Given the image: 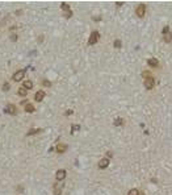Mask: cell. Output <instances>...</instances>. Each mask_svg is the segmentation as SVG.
Segmentation results:
<instances>
[{
	"instance_id": "9c48e42d",
	"label": "cell",
	"mask_w": 172,
	"mask_h": 195,
	"mask_svg": "<svg viewBox=\"0 0 172 195\" xmlns=\"http://www.w3.org/2000/svg\"><path fill=\"white\" fill-rule=\"evenodd\" d=\"M43 98H45V92H43L42 90H39V91H37V92H36V100L37 102H41Z\"/></svg>"
},
{
	"instance_id": "2e32d148",
	"label": "cell",
	"mask_w": 172,
	"mask_h": 195,
	"mask_svg": "<svg viewBox=\"0 0 172 195\" xmlns=\"http://www.w3.org/2000/svg\"><path fill=\"white\" fill-rule=\"evenodd\" d=\"M25 111H26V112H33V111H34V106H33V104H30V103H29V104H26Z\"/></svg>"
},
{
	"instance_id": "8992f818",
	"label": "cell",
	"mask_w": 172,
	"mask_h": 195,
	"mask_svg": "<svg viewBox=\"0 0 172 195\" xmlns=\"http://www.w3.org/2000/svg\"><path fill=\"white\" fill-rule=\"evenodd\" d=\"M154 83H155V81H154L152 77L145 79V86H146V88H152V87H154Z\"/></svg>"
},
{
	"instance_id": "277c9868",
	"label": "cell",
	"mask_w": 172,
	"mask_h": 195,
	"mask_svg": "<svg viewBox=\"0 0 172 195\" xmlns=\"http://www.w3.org/2000/svg\"><path fill=\"white\" fill-rule=\"evenodd\" d=\"M62 187H63V182H58L56 185H54V194L55 195H61Z\"/></svg>"
},
{
	"instance_id": "7a4b0ae2",
	"label": "cell",
	"mask_w": 172,
	"mask_h": 195,
	"mask_svg": "<svg viewBox=\"0 0 172 195\" xmlns=\"http://www.w3.org/2000/svg\"><path fill=\"white\" fill-rule=\"evenodd\" d=\"M145 12H146V5L145 4H139L138 7L135 8V13H137V16H139V17L145 16Z\"/></svg>"
},
{
	"instance_id": "8fae6325",
	"label": "cell",
	"mask_w": 172,
	"mask_h": 195,
	"mask_svg": "<svg viewBox=\"0 0 172 195\" xmlns=\"http://www.w3.org/2000/svg\"><path fill=\"white\" fill-rule=\"evenodd\" d=\"M16 111H17V110H16V106H15V104H8V106H7V112L15 115Z\"/></svg>"
},
{
	"instance_id": "9a60e30c",
	"label": "cell",
	"mask_w": 172,
	"mask_h": 195,
	"mask_svg": "<svg viewBox=\"0 0 172 195\" xmlns=\"http://www.w3.org/2000/svg\"><path fill=\"white\" fill-rule=\"evenodd\" d=\"M17 94H19L20 96H25L26 95V88H24V87L19 88V90H17Z\"/></svg>"
},
{
	"instance_id": "5b68a950",
	"label": "cell",
	"mask_w": 172,
	"mask_h": 195,
	"mask_svg": "<svg viewBox=\"0 0 172 195\" xmlns=\"http://www.w3.org/2000/svg\"><path fill=\"white\" fill-rule=\"evenodd\" d=\"M25 74V70H20V71H16L15 75H13V81H20V79H22V77H24Z\"/></svg>"
},
{
	"instance_id": "ba28073f",
	"label": "cell",
	"mask_w": 172,
	"mask_h": 195,
	"mask_svg": "<svg viewBox=\"0 0 172 195\" xmlns=\"http://www.w3.org/2000/svg\"><path fill=\"white\" fill-rule=\"evenodd\" d=\"M108 165H109V159H108V158H102V159H100V161H99V168L100 169L106 168Z\"/></svg>"
},
{
	"instance_id": "6da1fadb",
	"label": "cell",
	"mask_w": 172,
	"mask_h": 195,
	"mask_svg": "<svg viewBox=\"0 0 172 195\" xmlns=\"http://www.w3.org/2000/svg\"><path fill=\"white\" fill-rule=\"evenodd\" d=\"M99 38H100V34H99V32H92L91 33V36H89V40H88V44L89 45H95L97 41H99Z\"/></svg>"
},
{
	"instance_id": "e0dca14e",
	"label": "cell",
	"mask_w": 172,
	"mask_h": 195,
	"mask_svg": "<svg viewBox=\"0 0 172 195\" xmlns=\"http://www.w3.org/2000/svg\"><path fill=\"white\" fill-rule=\"evenodd\" d=\"M122 124H124V120L121 117H118V119L114 120V125H122Z\"/></svg>"
},
{
	"instance_id": "4fadbf2b",
	"label": "cell",
	"mask_w": 172,
	"mask_h": 195,
	"mask_svg": "<svg viewBox=\"0 0 172 195\" xmlns=\"http://www.w3.org/2000/svg\"><path fill=\"white\" fill-rule=\"evenodd\" d=\"M66 148H67V145H65V144H59L58 146H56V152L62 153V152H65V150H66Z\"/></svg>"
},
{
	"instance_id": "603a6c76",
	"label": "cell",
	"mask_w": 172,
	"mask_h": 195,
	"mask_svg": "<svg viewBox=\"0 0 172 195\" xmlns=\"http://www.w3.org/2000/svg\"><path fill=\"white\" fill-rule=\"evenodd\" d=\"M8 88H9V84H8V83H5V84H4V87H3V90H4V91H7Z\"/></svg>"
},
{
	"instance_id": "ac0fdd59",
	"label": "cell",
	"mask_w": 172,
	"mask_h": 195,
	"mask_svg": "<svg viewBox=\"0 0 172 195\" xmlns=\"http://www.w3.org/2000/svg\"><path fill=\"white\" fill-rule=\"evenodd\" d=\"M41 131V128H34V129H30L28 132V135H34V133H38V132Z\"/></svg>"
},
{
	"instance_id": "52a82bcc",
	"label": "cell",
	"mask_w": 172,
	"mask_h": 195,
	"mask_svg": "<svg viewBox=\"0 0 172 195\" xmlns=\"http://www.w3.org/2000/svg\"><path fill=\"white\" fill-rule=\"evenodd\" d=\"M61 8L66 11V17H70V16H71V9H70V7H68V4L62 3V4H61Z\"/></svg>"
},
{
	"instance_id": "7c38bea8",
	"label": "cell",
	"mask_w": 172,
	"mask_h": 195,
	"mask_svg": "<svg viewBox=\"0 0 172 195\" xmlns=\"http://www.w3.org/2000/svg\"><path fill=\"white\" fill-rule=\"evenodd\" d=\"M163 38H164V41H165V42H171V41H172V33H171V32L165 33Z\"/></svg>"
},
{
	"instance_id": "7402d4cb",
	"label": "cell",
	"mask_w": 172,
	"mask_h": 195,
	"mask_svg": "<svg viewBox=\"0 0 172 195\" xmlns=\"http://www.w3.org/2000/svg\"><path fill=\"white\" fill-rule=\"evenodd\" d=\"M114 46L120 48V46H121V41H120V40H116V41H114Z\"/></svg>"
},
{
	"instance_id": "30bf717a",
	"label": "cell",
	"mask_w": 172,
	"mask_h": 195,
	"mask_svg": "<svg viewBox=\"0 0 172 195\" xmlns=\"http://www.w3.org/2000/svg\"><path fill=\"white\" fill-rule=\"evenodd\" d=\"M147 63L150 65V66H152V67H156V66H159V61L156 58H150V59L147 61Z\"/></svg>"
},
{
	"instance_id": "3957f363",
	"label": "cell",
	"mask_w": 172,
	"mask_h": 195,
	"mask_svg": "<svg viewBox=\"0 0 172 195\" xmlns=\"http://www.w3.org/2000/svg\"><path fill=\"white\" fill-rule=\"evenodd\" d=\"M65 177H66V170H63V169H59L58 171H56V174H55V178L58 182H62L63 179H65Z\"/></svg>"
},
{
	"instance_id": "5bb4252c",
	"label": "cell",
	"mask_w": 172,
	"mask_h": 195,
	"mask_svg": "<svg viewBox=\"0 0 172 195\" xmlns=\"http://www.w3.org/2000/svg\"><path fill=\"white\" fill-rule=\"evenodd\" d=\"M22 86H24V88L28 90V88H32V87H33V83H32V81H25Z\"/></svg>"
},
{
	"instance_id": "cb8c5ba5",
	"label": "cell",
	"mask_w": 172,
	"mask_h": 195,
	"mask_svg": "<svg viewBox=\"0 0 172 195\" xmlns=\"http://www.w3.org/2000/svg\"><path fill=\"white\" fill-rule=\"evenodd\" d=\"M138 195H145V192H143V191H138Z\"/></svg>"
},
{
	"instance_id": "ffe728a7",
	"label": "cell",
	"mask_w": 172,
	"mask_h": 195,
	"mask_svg": "<svg viewBox=\"0 0 172 195\" xmlns=\"http://www.w3.org/2000/svg\"><path fill=\"white\" fill-rule=\"evenodd\" d=\"M138 191H139V190H137V188H131L128 195H138Z\"/></svg>"
},
{
	"instance_id": "d6986e66",
	"label": "cell",
	"mask_w": 172,
	"mask_h": 195,
	"mask_svg": "<svg viewBox=\"0 0 172 195\" xmlns=\"http://www.w3.org/2000/svg\"><path fill=\"white\" fill-rule=\"evenodd\" d=\"M142 75H143V78H145V79H147V78H151V73L150 71H143Z\"/></svg>"
},
{
	"instance_id": "44dd1931",
	"label": "cell",
	"mask_w": 172,
	"mask_h": 195,
	"mask_svg": "<svg viewBox=\"0 0 172 195\" xmlns=\"http://www.w3.org/2000/svg\"><path fill=\"white\" fill-rule=\"evenodd\" d=\"M42 83H43L45 86H46V87H50V86H51V82H50V81H47V79H45V81H43Z\"/></svg>"
}]
</instances>
